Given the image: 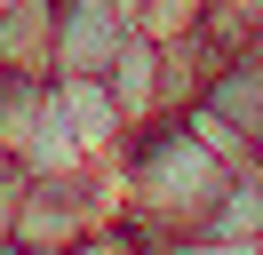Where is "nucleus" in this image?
<instances>
[{
    "label": "nucleus",
    "mask_w": 263,
    "mask_h": 255,
    "mask_svg": "<svg viewBox=\"0 0 263 255\" xmlns=\"http://www.w3.org/2000/svg\"><path fill=\"white\" fill-rule=\"evenodd\" d=\"M136 32V0H56V56L48 72H104Z\"/></svg>",
    "instance_id": "obj_1"
},
{
    "label": "nucleus",
    "mask_w": 263,
    "mask_h": 255,
    "mask_svg": "<svg viewBox=\"0 0 263 255\" xmlns=\"http://www.w3.org/2000/svg\"><path fill=\"white\" fill-rule=\"evenodd\" d=\"M48 104H56V120L80 136L88 159H112V152H120L128 120H120V104H112V88H104V72H48Z\"/></svg>",
    "instance_id": "obj_2"
},
{
    "label": "nucleus",
    "mask_w": 263,
    "mask_h": 255,
    "mask_svg": "<svg viewBox=\"0 0 263 255\" xmlns=\"http://www.w3.org/2000/svg\"><path fill=\"white\" fill-rule=\"evenodd\" d=\"M199 104H208L223 128H239V136L255 143V136H263V48H231V56H215Z\"/></svg>",
    "instance_id": "obj_3"
},
{
    "label": "nucleus",
    "mask_w": 263,
    "mask_h": 255,
    "mask_svg": "<svg viewBox=\"0 0 263 255\" xmlns=\"http://www.w3.org/2000/svg\"><path fill=\"white\" fill-rule=\"evenodd\" d=\"M104 88H112L120 120L144 128L152 112H160V40H152V32H128V40H120V56L104 64Z\"/></svg>",
    "instance_id": "obj_4"
},
{
    "label": "nucleus",
    "mask_w": 263,
    "mask_h": 255,
    "mask_svg": "<svg viewBox=\"0 0 263 255\" xmlns=\"http://www.w3.org/2000/svg\"><path fill=\"white\" fill-rule=\"evenodd\" d=\"M56 56V0H8L0 8V72H48Z\"/></svg>",
    "instance_id": "obj_5"
},
{
    "label": "nucleus",
    "mask_w": 263,
    "mask_h": 255,
    "mask_svg": "<svg viewBox=\"0 0 263 255\" xmlns=\"http://www.w3.org/2000/svg\"><path fill=\"white\" fill-rule=\"evenodd\" d=\"M192 231L247 239V247H255V239H263V175H255V168H231V175H223V191L208 199V215H199Z\"/></svg>",
    "instance_id": "obj_6"
},
{
    "label": "nucleus",
    "mask_w": 263,
    "mask_h": 255,
    "mask_svg": "<svg viewBox=\"0 0 263 255\" xmlns=\"http://www.w3.org/2000/svg\"><path fill=\"white\" fill-rule=\"evenodd\" d=\"M80 168H96V159L80 152V136H72V128L56 120V104H48L40 128L24 136V152H16V175H80Z\"/></svg>",
    "instance_id": "obj_7"
},
{
    "label": "nucleus",
    "mask_w": 263,
    "mask_h": 255,
    "mask_svg": "<svg viewBox=\"0 0 263 255\" xmlns=\"http://www.w3.org/2000/svg\"><path fill=\"white\" fill-rule=\"evenodd\" d=\"M199 16H208V0H136V32H152V40H183V32H199Z\"/></svg>",
    "instance_id": "obj_8"
},
{
    "label": "nucleus",
    "mask_w": 263,
    "mask_h": 255,
    "mask_svg": "<svg viewBox=\"0 0 263 255\" xmlns=\"http://www.w3.org/2000/svg\"><path fill=\"white\" fill-rule=\"evenodd\" d=\"M136 247H144V239H136V231H128L120 215H104V223H88L80 239H64L56 255H136Z\"/></svg>",
    "instance_id": "obj_9"
},
{
    "label": "nucleus",
    "mask_w": 263,
    "mask_h": 255,
    "mask_svg": "<svg viewBox=\"0 0 263 255\" xmlns=\"http://www.w3.org/2000/svg\"><path fill=\"white\" fill-rule=\"evenodd\" d=\"M167 255H255L247 239H215V231H183V239H167Z\"/></svg>",
    "instance_id": "obj_10"
},
{
    "label": "nucleus",
    "mask_w": 263,
    "mask_h": 255,
    "mask_svg": "<svg viewBox=\"0 0 263 255\" xmlns=\"http://www.w3.org/2000/svg\"><path fill=\"white\" fill-rule=\"evenodd\" d=\"M223 8H239V16H255V24H263V0H223Z\"/></svg>",
    "instance_id": "obj_11"
},
{
    "label": "nucleus",
    "mask_w": 263,
    "mask_h": 255,
    "mask_svg": "<svg viewBox=\"0 0 263 255\" xmlns=\"http://www.w3.org/2000/svg\"><path fill=\"white\" fill-rule=\"evenodd\" d=\"M247 168H255V175H263V136H255V143H247Z\"/></svg>",
    "instance_id": "obj_12"
},
{
    "label": "nucleus",
    "mask_w": 263,
    "mask_h": 255,
    "mask_svg": "<svg viewBox=\"0 0 263 255\" xmlns=\"http://www.w3.org/2000/svg\"><path fill=\"white\" fill-rule=\"evenodd\" d=\"M255 255H263V239H255Z\"/></svg>",
    "instance_id": "obj_13"
},
{
    "label": "nucleus",
    "mask_w": 263,
    "mask_h": 255,
    "mask_svg": "<svg viewBox=\"0 0 263 255\" xmlns=\"http://www.w3.org/2000/svg\"><path fill=\"white\" fill-rule=\"evenodd\" d=\"M0 8H8V0H0Z\"/></svg>",
    "instance_id": "obj_14"
}]
</instances>
